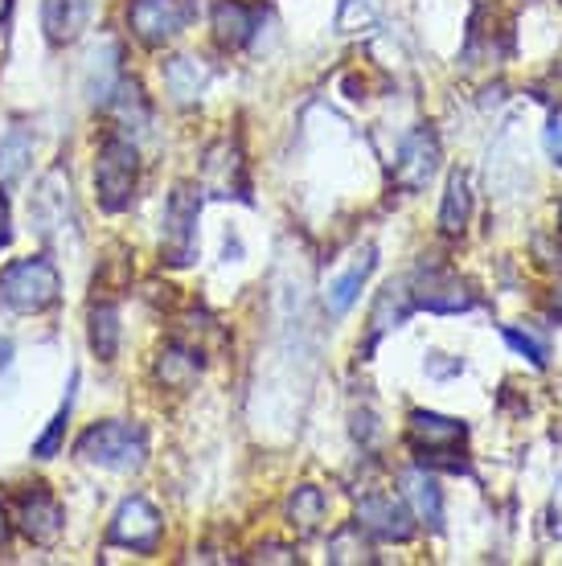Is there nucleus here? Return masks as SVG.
<instances>
[{
  "mask_svg": "<svg viewBox=\"0 0 562 566\" xmlns=\"http://www.w3.org/2000/svg\"><path fill=\"white\" fill-rule=\"evenodd\" d=\"M144 452H148L144 431L124 419H107L79 439V460L107 468V472H136L144 464Z\"/></svg>",
  "mask_w": 562,
  "mask_h": 566,
  "instance_id": "nucleus-1",
  "label": "nucleus"
},
{
  "mask_svg": "<svg viewBox=\"0 0 562 566\" xmlns=\"http://www.w3.org/2000/svg\"><path fill=\"white\" fill-rule=\"evenodd\" d=\"M62 292L50 259H17L0 271V304L9 312H45Z\"/></svg>",
  "mask_w": 562,
  "mask_h": 566,
  "instance_id": "nucleus-2",
  "label": "nucleus"
},
{
  "mask_svg": "<svg viewBox=\"0 0 562 566\" xmlns=\"http://www.w3.org/2000/svg\"><path fill=\"white\" fill-rule=\"evenodd\" d=\"M136 177H140V156H136V144L119 140H103L95 160V189H98V206L103 210H127L132 206V193H136Z\"/></svg>",
  "mask_w": 562,
  "mask_h": 566,
  "instance_id": "nucleus-3",
  "label": "nucleus"
},
{
  "mask_svg": "<svg viewBox=\"0 0 562 566\" xmlns=\"http://www.w3.org/2000/svg\"><path fill=\"white\" fill-rule=\"evenodd\" d=\"M410 292V304L427 312H468L477 304V296L468 292V283L460 275H451L439 263H419V268L403 275Z\"/></svg>",
  "mask_w": 562,
  "mask_h": 566,
  "instance_id": "nucleus-4",
  "label": "nucleus"
},
{
  "mask_svg": "<svg viewBox=\"0 0 562 566\" xmlns=\"http://www.w3.org/2000/svg\"><path fill=\"white\" fill-rule=\"evenodd\" d=\"M197 210H201L197 189L177 185L169 206H165V230H160V255L173 268H185L197 255Z\"/></svg>",
  "mask_w": 562,
  "mask_h": 566,
  "instance_id": "nucleus-5",
  "label": "nucleus"
},
{
  "mask_svg": "<svg viewBox=\"0 0 562 566\" xmlns=\"http://www.w3.org/2000/svg\"><path fill=\"white\" fill-rule=\"evenodd\" d=\"M201 189L214 198L251 201V181H247V160H242L239 140H214L201 156Z\"/></svg>",
  "mask_w": 562,
  "mask_h": 566,
  "instance_id": "nucleus-6",
  "label": "nucleus"
},
{
  "mask_svg": "<svg viewBox=\"0 0 562 566\" xmlns=\"http://www.w3.org/2000/svg\"><path fill=\"white\" fill-rule=\"evenodd\" d=\"M29 218H33V227H38L42 239H54L58 230L74 227V198H71V177H66V172L62 169L45 172L33 201H29Z\"/></svg>",
  "mask_w": 562,
  "mask_h": 566,
  "instance_id": "nucleus-7",
  "label": "nucleus"
},
{
  "mask_svg": "<svg viewBox=\"0 0 562 566\" xmlns=\"http://www.w3.org/2000/svg\"><path fill=\"white\" fill-rule=\"evenodd\" d=\"M189 13H194V9H189L185 0H136L127 21H132V33H136L144 45H165L181 33Z\"/></svg>",
  "mask_w": 562,
  "mask_h": 566,
  "instance_id": "nucleus-8",
  "label": "nucleus"
},
{
  "mask_svg": "<svg viewBox=\"0 0 562 566\" xmlns=\"http://www.w3.org/2000/svg\"><path fill=\"white\" fill-rule=\"evenodd\" d=\"M107 538L115 546H127V551H140V554L156 551V542H160V513L144 496H127L124 505L115 510Z\"/></svg>",
  "mask_w": 562,
  "mask_h": 566,
  "instance_id": "nucleus-9",
  "label": "nucleus"
},
{
  "mask_svg": "<svg viewBox=\"0 0 562 566\" xmlns=\"http://www.w3.org/2000/svg\"><path fill=\"white\" fill-rule=\"evenodd\" d=\"M439 169V140L431 128H415L403 140V153L394 160V185L407 189V193H419L423 185L436 177Z\"/></svg>",
  "mask_w": 562,
  "mask_h": 566,
  "instance_id": "nucleus-10",
  "label": "nucleus"
},
{
  "mask_svg": "<svg viewBox=\"0 0 562 566\" xmlns=\"http://www.w3.org/2000/svg\"><path fill=\"white\" fill-rule=\"evenodd\" d=\"M17 522H21V534L29 542H38V546H50L58 542L62 534V525H66V513L58 505L54 496L45 493L42 484L33 489V493H21V505H17Z\"/></svg>",
  "mask_w": 562,
  "mask_h": 566,
  "instance_id": "nucleus-11",
  "label": "nucleus"
},
{
  "mask_svg": "<svg viewBox=\"0 0 562 566\" xmlns=\"http://www.w3.org/2000/svg\"><path fill=\"white\" fill-rule=\"evenodd\" d=\"M357 525L366 530L370 538H382V542H407L415 534V522H410V513L394 501V496H362V505H357Z\"/></svg>",
  "mask_w": 562,
  "mask_h": 566,
  "instance_id": "nucleus-12",
  "label": "nucleus"
},
{
  "mask_svg": "<svg viewBox=\"0 0 562 566\" xmlns=\"http://www.w3.org/2000/svg\"><path fill=\"white\" fill-rule=\"evenodd\" d=\"M410 443L423 448V452H431V448H460L468 436V427L460 419H448V415H436V411H410Z\"/></svg>",
  "mask_w": 562,
  "mask_h": 566,
  "instance_id": "nucleus-13",
  "label": "nucleus"
},
{
  "mask_svg": "<svg viewBox=\"0 0 562 566\" xmlns=\"http://www.w3.org/2000/svg\"><path fill=\"white\" fill-rule=\"evenodd\" d=\"M91 4L86 0H42V29L54 45H71L86 29Z\"/></svg>",
  "mask_w": 562,
  "mask_h": 566,
  "instance_id": "nucleus-14",
  "label": "nucleus"
},
{
  "mask_svg": "<svg viewBox=\"0 0 562 566\" xmlns=\"http://www.w3.org/2000/svg\"><path fill=\"white\" fill-rule=\"evenodd\" d=\"M173 340H177V345H185L189 354L206 361V357L218 354V349L226 345V328L218 325L214 316H206V312H189V316H181V321H177V328H173Z\"/></svg>",
  "mask_w": 562,
  "mask_h": 566,
  "instance_id": "nucleus-15",
  "label": "nucleus"
},
{
  "mask_svg": "<svg viewBox=\"0 0 562 566\" xmlns=\"http://www.w3.org/2000/svg\"><path fill=\"white\" fill-rule=\"evenodd\" d=\"M254 33V9L242 0H218L214 4V38L222 50H239L251 42Z\"/></svg>",
  "mask_w": 562,
  "mask_h": 566,
  "instance_id": "nucleus-16",
  "label": "nucleus"
},
{
  "mask_svg": "<svg viewBox=\"0 0 562 566\" xmlns=\"http://www.w3.org/2000/svg\"><path fill=\"white\" fill-rule=\"evenodd\" d=\"M103 107H107L115 124H119L124 132H132V136L148 132V119H153V112H148V103H144L140 83H127V78H119Z\"/></svg>",
  "mask_w": 562,
  "mask_h": 566,
  "instance_id": "nucleus-17",
  "label": "nucleus"
},
{
  "mask_svg": "<svg viewBox=\"0 0 562 566\" xmlns=\"http://www.w3.org/2000/svg\"><path fill=\"white\" fill-rule=\"evenodd\" d=\"M210 66L201 62V57L194 54H181L173 57V62H165V86H169V95L177 103H194L206 86H210Z\"/></svg>",
  "mask_w": 562,
  "mask_h": 566,
  "instance_id": "nucleus-18",
  "label": "nucleus"
},
{
  "mask_svg": "<svg viewBox=\"0 0 562 566\" xmlns=\"http://www.w3.org/2000/svg\"><path fill=\"white\" fill-rule=\"evenodd\" d=\"M410 312H415V304H410L407 280L386 283V292H382L378 304H374V312H370V345H374L382 333H391V328L403 325Z\"/></svg>",
  "mask_w": 562,
  "mask_h": 566,
  "instance_id": "nucleus-19",
  "label": "nucleus"
},
{
  "mask_svg": "<svg viewBox=\"0 0 562 566\" xmlns=\"http://www.w3.org/2000/svg\"><path fill=\"white\" fill-rule=\"evenodd\" d=\"M370 271H374V247H366L345 275H337V280L329 283V292H324V308H329V316H345V312L353 308V300H357V292H362V283L370 280Z\"/></svg>",
  "mask_w": 562,
  "mask_h": 566,
  "instance_id": "nucleus-20",
  "label": "nucleus"
},
{
  "mask_svg": "<svg viewBox=\"0 0 562 566\" xmlns=\"http://www.w3.org/2000/svg\"><path fill=\"white\" fill-rule=\"evenodd\" d=\"M197 374H201V357H194L185 345H165L160 357H156V382L165 386V390H189L197 382Z\"/></svg>",
  "mask_w": 562,
  "mask_h": 566,
  "instance_id": "nucleus-21",
  "label": "nucleus"
},
{
  "mask_svg": "<svg viewBox=\"0 0 562 566\" xmlns=\"http://www.w3.org/2000/svg\"><path fill=\"white\" fill-rule=\"evenodd\" d=\"M91 66H86V99L91 103H107V95L115 91V83H119V50H115V42H103V54H91L86 57Z\"/></svg>",
  "mask_w": 562,
  "mask_h": 566,
  "instance_id": "nucleus-22",
  "label": "nucleus"
},
{
  "mask_svg": "<svg viewBox=\"0 0 562 566\" xmlns=\"http://www.w3.org/2000/svg\"><path fill=\"white\" fill-rule=\"evenodd\" d=\"M468 218H472V189H468V177L465 172H451L444 206H439V230H444V234H465Z\"/></svg>",
  "mask_w": 562,
  "mask_h": 566,
  "instance_id": "nucleus-23",
  "label": "nucleus"
},
{
  "mask_svg": "<svg viewBox=\"0 0 562 566\" xmlns=\"http://www.w3.org/2000/svg\"><path fill=\"white\" fill-rule=\"evenodd\" d=\"M403 489H407L410 505H415V517H419L423 525L439 530V522H444V496H439V484L431 481L427 472H407V476H403Z\"/></svg>",
  "mask_w": 562,
  "mask_h": 566,
  "instance_id": "nucleus-24",
  "label": "nucleus"
},
{
  "mask_svg": "<svg viewBox=\"0 0 562 566\" xmlns=\"http://www.w3.org/2000/svg\"><path fill=\"white\" fill-rule=\"evenodd\" d=\"M288 522H292V530L300 534V538H312V534L321 530L324 493L316 489V484H300V489H295L292 501H288Z\"/></svg>",
  "mask_w": 562,
  "mask_h": 566,
  "instance_id": "nucleus-25",
  "label": "nucleus"
},
{
  "mask_svg": "<svg viewBox=\"0 0 562 566\" xmlns=\"http://www.w3.org/2000/svg\"><path fill=\"white\" fill-rule=\"evenodd\" d=\"M329 563L341 566H374V546L366 542V530L362 525H345L329 538Z\"/></svg>",
  "mask_w": 562,
  "mask_h": 566,
  "instance_id": "nucleus-26",
  "label": "nucleus"
},
{
  "mask_svg": "<svg viewBox=\"0 0 562 566\" xmlns=\"http://www.w3.org/2000/svg\"><path fill=\"white\" fill-rule=\"evenodd\" d=\"M29 160H33V136L25 128H13L0 140V185H13L25 177Z\"/></svg>",
  "mask_w": 562,
  "mask_h": 566,
  "instance_id": "nucleus-27",
  "label": "nucleus"
},
{
  "mask_svg": "<svg viewBox=\"0 0 562 566\" xmlns=\"http://www.w3.org/2000/svg\"><path fill=\"white\" fill-rule=\"evenodd\" d=\"M91 349H95L98 361H112L119 354V312L112 304H95L91 308Z\"/></svg>",
  "mask_w": 562,
  "mask_h": 566,
  "instance_id": "nucleus-28",
  "label": "nucleus"
},
{
  "mask_svg": "<svg viewBox=\"0 0 562 566\" xmlns=\"http://www.w3.org/2000/svg\"><path fill=\"white\" fill-rule=\"evenodd\" d=\"M74 386H79V374H71V386H66V398H62V407H58L54 423L45 427V436L33 443V455H38V460H50V455H58V448H62V436H66V423H71V411H74Z\"/></svg>",
  "mask_w": 562,
  "mask_h": 566,
  "instance_id": "nucleus-29",
  "label": "nucleus"
},
{
  "mask_svg": "<svg viewBox=\"0 0 562 566\" xmlns=\"http://www.w3.org/2000/svg\"><path fill=\"white\" fill-rule=\"evenodd\" d=\"M357 21H362V25H374V21H378V4H374V0H345L337 17V29L341 33H353Z\"/></svg>",
  "mask_w": 562,
  "mask_h": 566,
  "instance_id": "nucleus-30",
  "label": "nucleus"
},
{
  "mask_svg": "<svg viewBox=\"0 0 562 566\" xmlns=\"http://www.w3.org/2000/svg\"><path fill=\"white\" fill-rule=\"evenodd\" d=\"M506 340L518 349L521 357H530L534 366H547L550 361V349H547V340L538 337V333H521V328H506Z\"/></svg>",
  "mask_w": 562,
  "mask_h": 566,
  "instance_id": "nucleus-31",
  "label": "nucleus"
},
{
  "mask_svg": "<svg viewBox=\"0 0 562 566\" xmlns=\"http://www.w3.org/2000/svg\"><path fill=\"white\" fill-rule=\"evenodd\" d=\"M251 563H283V566H292L295 563V551H292V546H280V542H268V546H259V551L251 554Z\"/></svg>",
  "mask_w": 562,
  "mask_h": 566,
  "instance_id": "nucleus-32",
  "label": "nucleus"
},
{
  "mask_svg": "<svg viewBox=\"0 0 562 566\" xmlns=\"http://www.w3.org/2000/svg\"><path fill=\"white\" fill-rule=\"evenodd\" d=\"M547 148H550V156H554V165H562V112H559V115H550Z\"/></svg>",
  "mask_w": 562,
  "mask_h": 566,
  "instance_id": "nucleus-33",
  "label": "nucleus"
},
{
  "mask_svg": "<svg viewBox=\"0 0 562 566\" xmlns=\"http://www.w3.org/2000/svg\"><path fill=\"white\" fill-rule=\"evenodd\" d=\"M13 242V213H9V198L0 193V247Z\"/></svg>",
  "mask_w": 562,
  "mask_h": 566,
  "instance_id": "nucleus-34",
  "label": "nucleus"
},
{
  "mask_svg": "<svg viewBox=\"0 0 562 566\" xmlns=\"http://www.w3.org/2000/svg\"><path fill=\"white\" fill-rule=\"evenodd\" d=\"M550 312H554V321H562V287H554V296H550Z\"/></svg>",
  "mask_w": 562,
  "mask_h": 566,
  "instance_id": "nucleus-35",
  "label": "nucleus"
},
{
  "mask_svg": "<svg viewBox=\"0 0 562 566\" xmlns=\"http://www.w3.org/2000/svg\"><path fill=\"white\" fill-rule=\"evenodd\" d=\"M9 542V517H4V505H0V546Z\"/></svg>",
  "mask_w": 562,
  "mask_h": 566,
  "instance_id": "nucleus-36",
  "label": "nucleus"
},
{
  "mask_svg": "<svg viewBox=\"0 0 562 566\" xmlns=\"http://www.w3.org/2000/svg\"><path fill=\"white\" fill-rule=\"evenodd\" d=\"M9 9H13V0H0V21L9 17Z\"/></svg>",
  "mask_w": 562,
  "mask_h": 566,
  "instance_id": "nucleus-37",
  "label": "nucleus"
}]
</instances>
